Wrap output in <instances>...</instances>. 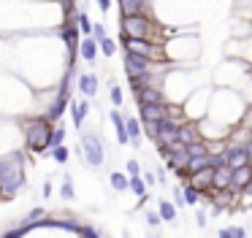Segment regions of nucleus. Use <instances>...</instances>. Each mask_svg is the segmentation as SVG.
I'll list each match as a JSON object with an SVG mask.
<instances>
[{"label": "nucleus", "instance_id": "f257e3e1", "mask_svg": "<svg viewBox=\"0 0 252 238\" xmlns=\"http://www.w3.org/2000/svg\"><path fill=\"white\" fill-rule=\"evenodd\" d=\"M24 184V165H22V154L11 151V154L0 157V192L3 197H14L19 192V187Z\"/></svg>", "mask_w": 252, "mask_h": 238}, {"label": "nucleus", "instance_id": "f03ea898", "mask_svg": "<svg viewBox=\"0 0 252 238\" xmlns=\"http://www.w3.org/2000/svg\"><path fill=\"white\" fill-rule=\"evenodd\" d=\"M52 133H54V128L46 116L27 119V125H24V144H27L30 151L44 154L46 149H52Z\"/></svg>", "mask_w": 252, "mask_h": 238}, {"label": "nucleus", "instance_id": "7ed1b4c3", "mask_svg": "<svg viewBox=\"0 0 252 238\" xmlns=\"http://www.w3.org/2000/svg\"><path fill=\"white\" fill-rule=\"evenodd\" d=\"M119 30L125 38H149L152 33V19L147 14H133V17H122L119 19Z\"/></svg>", "mask_w": 252, "mask_h": 238}, {"label": "nucleus", "instance_id": "20e7f679", "mask_svg": "<svg viewBox=\"0 0 252 238\" xmlns=\"http://www.w3.org/2000/svg\"><path fill=\"white\" fill-rule=\"evenodd\" d=\"M82 151H84V163L90 168H100L106 160L103 154V141H100L98 133H84L82 135Z\"/></svg>", "mask_w": 252, "mask_h": 238}, {"label": "nucleus", "instance_id": "39448f33", "mask_svg": "<svg viewBox=\"0 0 252 238\" xmlns=\"http://www.w3.org/2000/svg\"><path fill=\"white\" fill-rule=\"evenodd\" d=\"M155 63L149 57H141V54H125V73H128V79H138V76H147L152 73Z\"/></svg>", "mask_w": 252, "mask_h": 238}, {"label": "nucleus", "instance_id": "423d86ee", "mask_svg": "<svg viewBox=\"0 0 252 238\" xmlns=\"http://www.w3.org/2000/svg\"><path fill=\"white\" fill-rule=\"evenodd\" d=\"M122 46H125V52L141 54V57H149V60H155L160 54L158 43H152L149 38H125V35H122Z\"/></svg>", "mask_w": 252, "mask_h": 238}, {"label": "nucleus", "instance_id": "0eeeda50", "mask_svg": "<svg viewBox=\"0 0 252 238\" xmlns=\"http://www.w3.org/2000/svg\"><path fill=\"white\" fill-rule=\"evenodd\" d=\"M179 128H182V119H176V116L163 119V122H160V133H158V138H155V144H158V146L176 144V141H179Z\"/></svg>", "mask_w": 252, "mask_h": 238}, {"label": "nucleus", "instance_id": "6e6552de", "mask_svg": "<svg viewBox=\"0 0 252 238\" xmlns=\"http://www.w3.org/2000/svg\"><path fill=\"white\" fill-rule=\"evenodd\" d=\"M68 82H70V76L63 82V87H60V95H57V100H54L52 106H49V111H46V119L49 122H57L60 116L65 114V108L70 106V98H68Z\"/></svg>", "mask_w": 252, "mask_h": 238}, {"label": "nucleus", "instance_id": "1a4fd4ad", "mask_svg": "<svg viewBox=\"0 0 252 238\" xmlns=\"http://www.w3.org/2000/svg\"><path fill=\"white\" fill-rule=\"evenodd\" d=\"M168 116H174V108H171V106H138L141 122H163Z\"/></svg>", "mask_w": 252, "mask_h": 238}, {"label": "nucleus", "instance_id": "9d476101", "mask_svg": "<svg viewBox=\"0 0 252 238\" xmlns=\"http://www.w3.org/2000/svg\"><path fill=\"white\" fill-rule=\"evenodd\" d=\"M136 100L138 106H165V95L160 87H141L136 89Z\"/></svg>", "mask_w": 252, "mask_h": 238}, {"label": "nucleus", "instance_id": "9b49d317", "mask_svg": "<svg viewBox=\"0 0 252 238\" xmlns=\"http://www.w3.org/2000/svg\"><path fill=\"white\" fill-rule=\"evenodd\" d=\"M214 192H223L233 187V168L230 165H223V168H214Z\"/></svg>", "mask_w": 252, "mask_h": 238}, {"label": "nucleus", "instance_id": "f8f14e48", "mask_svg": "<svg viewBox=\"0 0 252 238\" xmlns=\"http://www.w3.org/2000/svg\"><path fill=\"white\" fill-rule=\"evenodd\" d=\"M225 151H228V165L233 171L236 168H244V165H252L250 163V154L244 151V146H228Z\"/></svg>", "mask_w": 252, "mask_h": 238}, {"label": "nucleus", "instance_id": "ddd939ff", "mask_svg": "<svg viewBox=\"0 0 252 238\" xmlns=\"http://www.w3.org/2000/svg\"><path fill=\"white\" fill-rule=\"evenodd\" d=\"M68 108H70V119H73V125L82 130L84 119H87V114H90V103L87 100H70Z\"/></svg>", "mask_w": 252, "mask_h": 238}, {"label": "nucleus", "instance_id": "4468645a", "mask_svg": "<svg viewBox=\"0 0 252 238\" xmlns=\"http://www.w3.org/2000/svg\"><path fill=\"white\" fill-rule=\"evenodd\" d=\"M109 119H112V125H114V130H117V141L119 144H130V133H128V125H125V116L119 114L117 108L112 111V114H109Z\"/></svg>", "mask_w": 252, "mask_h": 238}, {"label": "nucleus", "instance_id": "2eb2a0df", "mask_svg": "<svg viewBox=\"0 0 252 238\" xmlns=\"http://www.w3.org/2000/svg\"><path fill=\"white\" fill-rule=\"evenodd\" d=\"M252 181V165H244V168H236L233 171V190L236 192H244Z\"/></svg>", "mask_w": 252, "mask_h": 238}, {"label": "nucleus", "instance_id": "dca6fc26", "mask_svg": "<svg viewBox=\"0 0 252 238\" xmlns=\"http://www.w3.org/2000/svg\"><path fill=\"white\" fill-rule=\"evenodd\" d=\"M79 54H82V60H87V63H95V57H98V41L95 38H82L79 41Z\"/></svg>", "mask_w": 252, "mask_h": 238}, {"label": "nucleus", "instance_id": "f3484780", "mask_svg": "<svg viewBox=\"0 0 252 238\" xmlns=\"http://www.w3.org/2000/svg\"><path fill=\"white\" fill-rule=\"evenodd\" d=\"M79 89H82L84 98H95L98 92V79L92 73H79Z\"/></svg>", "mask_w": 252, "mask_h": 238}, {"label": "nucleus", "instance_id": "a211bd4d", "mask_svg": "<svg viewBox=\"0 0 252 238\" xmlns=\"http://www.w3.org/2000/svg\"><path fill=\"white\" fill-rule=\"evenodd\" d=\"M119 14L122 17H133V14H144V0H117Z\"/></svg>", "mask_w": 252, "mask_h": 238}, {"label": "nucleus", "instance_id": "6ab92c4d", "mask_svg": "<svg viewBox=\"0 0 252 238\" xmlns=\"http://www.w3.org/2000/svg\"><path fill=\"white\" fill-rule=\"evenodd\" d=\"M125 125H128V133H130V144L133 146H141V119H136V116H125Z\"/></svg>", "mask_w": 252, "mask_h": 238}, {"label": "nucleus", "instance_id": "aec40b11", "mask_svg": "<svg viewBox=\"0 0 252 238\" xmlns=\"http://www.w3.org/2000/svg\"><path fill=\"white\" fill-rule=\"evenodd\" d=\"M211 168V154H204V157H190V163H187V173L195 176L201 173V171Z\"/></svg>", "mask_w": 252, "mask_h": 238}, {"label": "nucleus", "instance_id": "412c9836", "mask_svg": "<svg viewBox=\"0 0 252 238\" xmlns=\"http://www.w3.org/2000/svg\"><path fill=\"white\" fill-rule=\"evenodd\" d=\"M176 206H174V200H160V206H158V214H160V219L163 222H176Z\"/></svg>", "mask_w": 252, "mask_h": 238}, {"label": "nucleus", "instance_id": "4be33fe9", "mask_svg": "<svg viewBox=\"0 0 252 238\" xmlns=\"http://www.w3.org/2000/svg\"><path fill=\"white\" fill-rule=\"evenodd\" d=\"M195 141H198V130H195L193 125H182V128H179V144L190 146V144H195Z\"/></svg>", "mask_w": 252, "mask_h": 238}, {"label": "nucleus", "instance_id": "5701e85b", "mask_svg": "<svg viewBox=\"0 0 252 238\" xmlns=\"http://www.w3.org/2000/svg\"><path fill=\"white\" fill-rule=\"evenodd\" d=\"M109 181H112V187H114L117 192L130 190V179H125V176L119 173V171H112V173H109Z\"/></svg>", "mask_w": 252, "mask_h": 238}, {"label": "nucleus", "instance_id": "b1692460", "mask_svg": "<svg viewBox=\"0 0 252 238\" xmlns=\"http://www.w3.org/2000/svg\"><path fill=\"white\" fill-rule=\"evenodd\" d=\"M130 190H133V195H138L141 200H147V181L141 179V176H130Z\"/></svg>", "mask_w": 252, "mask_h": 238}, {"label": "nucleus", "instance_id": "393cba45", "mask_svg": "<svg viewBox=\"0 0 252 238\" xmlns=\"http://www.w3.org/2000/svg\"><path fill=\"white\" fill-rule=\"evenodd\" d=\"M217 236L220 238H247V230L241 225H230V227H223Z\"/></svg>", "mask_w": 252, "mask_h": 238}, {"label": "nucleus", "instance_id": "a878e982", "mask_svg": "<svg viewBox=\"0 0 252 238\" xmlns=\"http://www.w3.org/2000/svg\"><path fill=\"white\" fill-rule=\"evenodd\" d=\"M187 154H190V157H204V154H211V151H209V144L198 138L195 144H190V146H187Z\"/></svg>", "mask_w": 252, "mask_h": 238}, {"label": "nucleus", "instance_id": "bb28decb", "mask_svg": "<svg viewBox=\"0 0 252 238\" xmlns=\"http://www.w3.org/2000/svg\"><path fill=\"white\" fill-rule=\"evenodd\" d=\"M52 157H54V163H60V165H63V163H68L70 149H68L65 144H60V146H54V149H52Z\"/></svg>", "mask_w": 252, "mask_h": 238}, {"label": "nucleus", "instance_id": "cd10ccee", "mask_svg": "<svg viewBox=\"0 0 252 238\" xmlns=\"http://www.w3.org/2000/svg\"><path fill=\"white\" fill-rule=\"evenodd\" d=\"M60 195H63L65 200H70V197H73V179H70V173H65L63 187H60Z\"/></svg>", "mask_w": 252, "mask_h": 238}, {"label": "nucleus", "instance_id": "c85d7f7f", "mask_svg": "<svg viewBox=\"0 0 252 238\" xmlns=\"http://www.w3.org/2000/svg\"><path fill=\"white\" fill-rule=\"evenodd\" d=\"M100 52H103L106 57H114V54H117V41H114V38H103V41H100Z\"/></svg>", "mask_w": 252, "mask_h": 238}, {"label": "nucleus", "instance_id": "c756f323", "mask_svg": "<svg viewBox=\"0 0 252 238\" xmlns=\"http://www.w3.org/2000/svg\"><path fill=\"white\" fill-rule=\"evenodd\" d=\"M76 24H79V30L82 33H92V22H90V17H87V11H79V17H76Z\"/></svg>", "mask_w": 252, "mask_h": 238}, {"label": "nucleus", "instance_id": "7c9ffc66", "mask_svg": "<svg viewBox=\"0 0 252 238\" xmlns=\"http://www.w3.org/2000/svg\"><path fill=\"white\" fill-rule=\"evenodd\" d=\"M223 165H228V151H211V168H223Z\"/></svg>", "mask_w": 252, "mask_h": 238}, {"label": "nucleus", "instance_id": "2f4dec72", "mask_svg": "<svg viewBox=\"0 0 252 238\" xmlns=\"http://www.w3.org/2000/svg\"><path fill=\"white\" fill-rule=\"evenodd\" d=\"M76 233H79L82 238H100V236H98V230H95V227H90V225H79V227H76Z\"/></svg>", "mask_w": 252, "mask_h": 238}, {"label": "nucleus", "instance_id": "473e14b6", "mask_svg": "<svg viewBox=\"0 0 252 238\" xmlns=\"http://www.w3.org/2000/svg\"><path fill=\"white\" fill-rule=\"evenodd\" d=\"M144 125V133L149 135V138H158V133H160V122H141Z\"/></svg>", "mask_w": 252, "mask_h": 238}, {"label": "nucleus", "instance_id": "72a5a7b5", "mask_svg": "<svg viewBox=\"0 0 252 238\" xmlns=\"http://www.w3.org/2000/svg\"><path fill=\"white\" fill-rule=\"evenodd\" d=\"M109 98H112L114 106H122V89H119L117 84H112V89H109Z\"/></svg>", "mask_w": 252, "mask_h": 238}, {"label": "nucleus", "instance_id": "f704fd0d", "mask_svg": "<svg viewBox=\"0 0 252 238\" xmlns=\"http://www.w3.org/2000/svg\"><path fill=\"white\" fill-rule=\"evenodd\" d=\"M63 35H65V41H68V46L73 49V41H76V30H73V24H68V27L63 30Z\"/></svg>", "mask_w": 252, "mask_h": 238}, {"label": "nucleus", "instance_id": "c9c22d12", "mask_svg": "<svg viewBox=\"0 0 252 238\" xmlns=\"http://www.w3.org/2000/svg\"><path fill=\"white\" fill-rule=\"evenodd\" d=\"M63 141H65V128H57L52 133V149H54V146H60Z\"/></svg>", "mask_w": 252, "mask_h": 238}, {"label": "nucleus", "instance_id": "e433bc0d", "mask_svg": "<svg viewBox=\"0 0 252 238\" xmlns=\"http://www.w3.org/2000/svg\"><path fill=\"white\" fill-rule=\"evenodd\" d=\"M171 200H174V206H176V209H182V206H187V203H184V190H174V197H171Z\"/></svg>", "mask_w": 252, "mask_h": 238}, {"label": "nucleus", "instance_id": "4c0bfd02", "mask_svg": "<svg viewBox=\"0 0 252 238\" xmlns=\"http://www.w3.org/2000/svg\"><path fill=\"white\" fill-rule=\"evenodd\" d=\"M92 35H95V41H103V38H109V35H106V27L103 24H92Z\"/></svg>", "mask_w": 252, "mask_h": 238}, {"label": "nucleus", "instance_id": "58836bf2", "mask_svg": "<svg viewBox=\"0 0 252 238\" xmlns=\"http://www.w3.org/2000/svg\"><path fill=\"white\" fill-rule=\"evenodd\" d=\"M125 168H128V173H130V176H141V165H138V160H128V165H125Z\"/></svg>", "mask_w": 252, "mask_h": 238}, {"label": "nucleus", "instance_id": "ea45409f", "mask_svg": "<svg viewBox=\"0 0 252 238\" xmlns=\"http://www.w3.org/2000/svg\"><path fill=\"white\" fill-rule=\"evenodd\" d=\"M160 222H163V219H160L158 211H147V225H149V227H158Z\"/></svg>", "mask_w": 252, "mask_h": 238}, {"label": "nucleus", "instance_id": "a19ab883", "mask_svg": "<svg viewBox=\"0 0 252 238\" xmlns=\"http://www.w3.org/2000/svg\"><path fill=\"white\" fill-rule=\"evenodd\" d=\"M95 6H98L100 11H109V8H112V0H95Z\"/></svg>", "mask_w": 252, "mask_h": 238}, {"label": "nucleus", "instance_id": "79ce46f5", "mask_svg": "<svg viewBox=\"0 0 252 238\" xmlns=\"http://www.w3.org/2000/svg\"><path fill=\"white\" fill-rule=\"evenodd\" d=\"M195 225H198V227H206V214H204V211H198V214H195Z\"/></svg>", "mask_w": 252, "mask_h": 238}, {"label": "nucleus", "instance_id": "37998d69", "mask_svg": "<svg viewBox=\"0 0 252 238\" xmlns=\"http://www.w3.org/2000/svg\"><path fill=\"white\" fill-rule=\"evenodd\" d=\"M155 173H158V184H165V168H158Z\"/></svg>", "mask_w": 252, "mask_h": 238}, {"label": "nucleus", "instance_id": "c03bdc74", "mask_svg": "<svg viewBox=\"0 0 252 238\" xmlns=\"http://www.w3.org/2000/svg\"><path fill=\"white\" fill-rule=\"evenodd\" d=\"M244 151H247V154H250V163H252V138H250V141H247V144H244Z\"/></svg>", "mask_w": 252, "mask_h": 238}, {"label": "nucleus", "instance_id": "a18cd8bd", "mask_svg": "<svg viewBox=\"0 0 252 238\" xmlns=\"http://www.w3.org/2000/svg\"><path fill=\"white\" fill-rule=\"evenodd\" d=\"M144 181H147V184H155V181H158V176H152V173H144Z\"/></svg>", "mask_w": 252, "mask_h": 238}, {"label": "nucleus", "instance_id": "49530a36", "mask_svg": "<svg viewBox=\"0 0 252 238\" xmlns=\"http://www.w3.org/2000/svg\"><path fill=\"white\" fill-rule=\"evenodd\" d=\"M44 195H52V181H44Z\"/></svg>", "mask_w": 252, "mask_h": 238}, {"label": "nucleus", "instance_id": "de8ad7c7", "mask_svg": "<svg viewBox=\"0 0 252 238\" xmlns=\"http://www.w3.org/2000/svg\"><path fill=\"white\" fill-rule=\"evenodd\" d=\"M250 138H252V130H250Z\"/></svg>", "mask_w": 252, "mask_h": 238}, {"label": "nucleus", "instance_id": "09e8293b", "mask_svg": "<svg viewBox=\"0 0 252 238\" xmlns=\"http://www.w3.org/2000/svg\"><path fill=\"white\" fill-rule=\"evenodd\" d=\"M0 197H3V192H0Z\"/></svg>", "mask_w": 252, "mask_h": 238}]
</instances>
